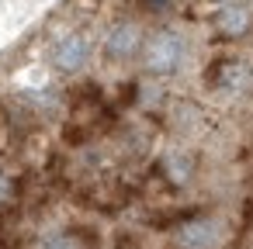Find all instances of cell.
<instances>
[{"instance_id": "52a82bcc", "label": "cell", "mask_w": 253, "mask_h": 249, "mask_svg": "<svg viewBox=\"0 0 253 249\" xmlns=\"http://www.w3.org/2000/svg\"><path fill=\"white\" fill-rule=\"evenodd\" d=\"M250 28H253V11H250L246 4H225V7L215 14V32H218L222 38H229V42L243 38Z\"/></svg>"}, {"instance_id": "8992f818", "label": "cell", "mask_w": 253, "mask_h": 249, "mask_svg": "<svg viewBox=\"0 0 253 249\" xmlns=\"http://www.w3.org/2000/svg\"><path fill=\"white\" fill-rule=\"evenodd\" d=\"M156 170H160L163 183H170V187L184 190V187H191V183H194V177H198V156H194L191 149L173 145V149H167V152L156 159Z\"/></svg>"}, {"instance_id": "7a4b0ae2", "label": "cell", "mask_w": 253, "mask_h": 249, "mask_svg": "<svg viewBox=\"0 0 253 249\" xmlns=\"http://www.w3.org/2000/svg\"><path fill=\"white\" fill-rule=\"evenodd\" d=\"M225 228L215 214H191L170 232V249H222Z\"/></svg>"}, {"instance_id": "6da1fadb", "label": "cell", "mask_w": 253, "mask_h": 249, "mask_svg": "<svg viewBox=\"0 0 253 249\" xmlns=\"http://www.w3.org/2000/svg\"><path fill=\"white\" fill-rule=\"evenodd\" d=\"M139 63H142V73H146V76L167 80V76L180 73V66L187 63V38H184L177 28H156V32H146Z\"/></svg>"}, {"instance_id": "3957f363", "label": "cell", "mask_w": 253, "mask_h": 249, "mask_svg": "<svg viewBox=\"0 0 253 249\" xmlns=\"http://www.w3.org/2000/svg\"><path fill=\"white\" fill-rule=\"evenodd\" d=\"M90 59H94V38L87 32H66L49 49V63L63 76H80L90 66Z\"/></svg>"}, {"instance_id": "5b68a950", "label": "cell", "mask_w": 253, "mask_h": 249, "mask_svg": "<svg viewBox=\"0 0 253 249\" xmlns=\"http://www.w3.org/2000/svg\"><path fill=\"white\" fill-rule=\"evenodd\" d=\"M250 83H253V70H250V63L239 59V56H222V59H215V63L208 66V87H211L215 94L239 97V94L250 90Z\"/></svg>"}, {"instance_id": "277c9868", "label": "cell", "mask_w": 253, "mask_h": 249, "mask_svg": "<svg viewBox=\"0 0 253 249\" xmlns=\"http://www.w3.org/2000/svg\"><path fill=\"white\" fill-rule=\"evenodd\" d=\"M142 42H146V28H142L135 18H122V21H115V25L104 32L101 52H104L108 63H118V66H122V63H135V59H139Z\"/></svg>"}, {"instance_id": "ba28073f", "label": "cell", "mask_w": 253, "mask_h": 249, "mask_svg": "<svg viewBox=\"0 0 253 249\" xmlns=\"http://www.w3.org/2000/svg\"><path fill=\"white\" fill-rule=\"evenodd\" d=\"M170 4H173V0H139V7H142L146 14H167Z\"/></svg>"}]
</instances>
